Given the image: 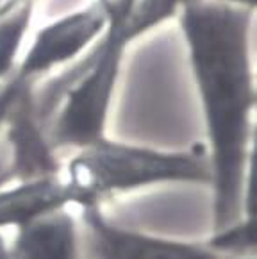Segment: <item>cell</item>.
Here are the masks:
<instances>
[{"label":"cell","instance_id":"obj_1","mask_svg":"<svg viewBox=\"0 0 257 259\" xmlns=\"http://www.w3.org/2000/svg\"><path fill=\"white\" fill-rule=\"evenodd\" d=\"M253 13L211 0H189L175 18L204 116L212 231L253 213L248 186L257 104Z\"/></svg>","mask_w":257,"mask_h":259},{"label":"cell","instance_id":"obj_2","mask_svg":"<svg viewBox=\"0 0 257 259\" xmlns=\"http://www.w3.org/2000/svg\"><path fill=\"white\" fill-rule=\"evenodd\" d=\"M72 206L95 207L116 195L168 184H211L205 143L186 149H159L104 136L73 150L61 166Z\"/></svg>","mask_w":257,"mask_h":259},{"label":"cell","instance_id":"obj_3","mask_svg":"<svg viewBox=\"0 0 257 259\" xmlns=\"http://www.w3.org/2000/svg\"><path fill=\"white\" fill-rule=\"evenodd\" d=\"M100 2L109 15L107 29L86 54L82 72L70 84L50 120L49 138L57 152L79 150L107 136L125 54L133 45L125 23L134 0Z\"/></svg>","mask_w":257,"mask_h":259},{"label":"cell","instance_id":"obj_4","mask_svg":"<svg viewBox=\"0 0 257 259\" xmlns=\"http://www.w3.org/2000/svg\"><path fill=\"white\" fill-rule=\"evenodd\" d=\"M109 15L100 0L45 23L25 45L13 75L23 82H41L88 54L106 32Z\"/></svg>","mask_w":257,"mask_h":259},{"label":"cell","instance_id":"obj_5","mask_svg":"<svg viewBox=\"0 0 257 259\" xmlns=\"http://www.w3.org/2000/svg\"><path fill=\"white\" fill-rule=\"evenodd\" d=\"M80 236L91 259H222L205 241H186L123 227L107 218L102 206L80 209Z\"/></svg>","mask_w":257,"mask_h":259},{"label":"cell","instance_id":"obj_6","mask_svg":"<svg viewBox=\"0 0 257 259\" xmlns=\"http://www.w3.org/2000/svg\"><path fill=\"white\" fill-rule=\"evenodd\" d=\"M50 122L34 102V84L23 90L6 120L9 161L6 163L13 183L59 174L63 163L49 138Z\"/></svg>","mask_w":257,"mask_h":259},{"label":"cell","instance_id":"obj_7","mask_svg":"<svg viewBox=\"0 0 257 259\" xmlns=\"http://www.w3.org/2000/svg\"><path fill=\"white\" fill-rule=\"evenodd\" d=\"M80 224L63 207L16 229L6 243L8 259H82Z\"/></svg>","mask_w":257,"mask_h":259},{"label":"cell","instance_id":"obj_8","mask_svg":"<svg viewBox=\"0 0 257 259\" xmlns=\"http://www.w3.org/2000/svg\"><path fill=\"white\" fill-rule=\"evenodd\" d=\"M72 206L63 176L38 177L0 186V231L23 227L29 222Z\"/></svg>","mask_w":257,"mask_h":259},{"label":"cell","instance_id":"obj_9","mask_svg":"<svg viewBox=\"0 0 257 259\" xmlns=\"http://www.w3.org/2000/svg\"><path fill=\"white\" fill-rule=\"evenodd\" d=\"M36 0H25L11 15L0 18V86L15 73L27 45Z\"/></svg>","mask_w":257,"mask_h":259},{"label":"cell","instance_id":"obj_10","mask_svg":"<svg viewBox=\"0 0 257 259\" xmlns=\"http://www.w3.org/2000/svg\"><path fill=\"white\" fill-rule=\"evenodd\" d=\"M207 247L222 259L255 257V218L253 213H245L232 224L212 231L205 240Z\"/></svg>","mask_w":257,"mask_h":259},{"label":"cell","instance_id":"obj_11","mask_svg":"<svg viewBox=\"0 0 257 259\" xmlns=\"http://www.w3.org/2000/svg\"><path fill=\"white\" fill-rule=\"evenodd\" d=\"M188 2L189 0H134L125 23L131 43L177 18Z\"/></svg>","mask_w":257,"mask_h":259},{"label":"cell","instance_id":"obj_12","mask_svg":"<svg viewBox=\"0 0 257 259\" xmlns=\"http://www.w3.org/2000/svg\"><path fill=\"white\" fill-rule=\"evenodd\" d=\"M27 86H30V82H23L15 75H11L0 86V131L4 129L9 111H11V107L15 106V102L18 100V97L22 95Z\"/></svg>","mask_w":257,"mask_h":259},{"label":"cell","instance_id":"obj_13","mask_svg":"<svg viewBox=\"0 0 257 259\" xmlns=\"http://www.w3.org/2000/svg\"><path fill=\"white\" fill-rule=\"evenodd\" d=\"M211 2L220 6H229V8L248 9V11H255V4H257V0H211Z\"/></svg>","mask_w":257,"mask_h":259},{"label":"cell","instance_id":"obj_14","mask_svg":"<svg viewBox=\"0 0 257 259\" xmlns=\"http://www.w3.org/2000/svg\"><path fill=\"white\" fill-rule=\"evenodd\" d=\"M25 0H0V18H4V16L11 15L16 8L23 4Z\"/></svg>","mask_w":257,"mask_h":259},{"label":"cell","instance_id":"obj_15","mask_svg":"<svg viewBox=\"0 0 257 259\" xmlns=\"http://www.w3.org/2000/svg\"><path fill=\"white\" fill-rule=\"evenodd\" d=\"M248 259H255V257H248Z\"/></svg>","mask_w":257,"mask_h":259}]
</instances>
